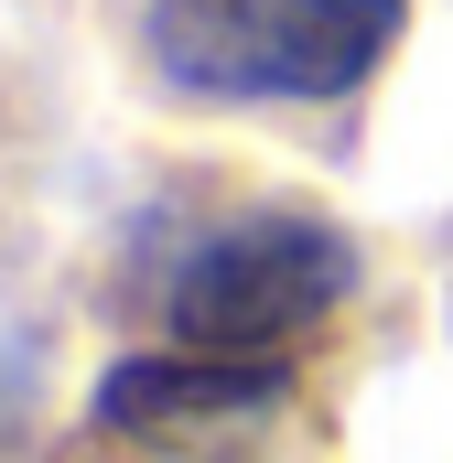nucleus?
I'll return each mask as SVG.
<instances>
[{"instance_id": "f257e3e1", "label": "nucleus", "mask_w": 453, "mask_h": 463, "mask_svg": "<svg viewBox=\"0 0 453 463\" xmlns=\"http://www.w3.org/2000/svg\"><path fill=\"white\" fill-rule=\"evenodd\" d=\"M410 0H151V65L184 98H345L389 65Z\"/></svg>"}, {"instance_id": "f03ea898", "label": "nucleus", "mask_w": 453, "mask_h": 463, "mask_svg": "<svg viewBox=\"0 0 453 463\" xmlns=\"http://www.w3.org/2000/svg\"><path fill=\"white\" fill-rule=\"evenodd\" d=\"M356 291V237L335 216H226L184 248V269L162 280V324L195 355H281L303 324H324Z\"/></svg>"}, {"instance_id": "7ed1b4c3", "label": "nucleus", "mask_w": 453, "mask_h": 463, "mask_svg": "<svg viewBox=\"0 0 453 463\" xmlns=\"http://www.w3.org/2000/svg\"><path fill=\"white\" fill-rule=\"evenodd\" d=\"M292 399V366L281 355H130L98 377V431H226V420H259Z\"/></svg>"}, {"instance_id": "20e7f679", "label": "nucleus", "mask_w": 453, "mask_h": 463, "mask_svg": "<svg viewBox=\"0 0 453 463\" xmlns=\"http://www.w3.org/2000/svg\"><path fill=\"white\" fill-rule=\"evenodd\" d=\"M22 410H33V355H22L11 335H0V442L22 431Z\"/></svg>"}]
</instances>
